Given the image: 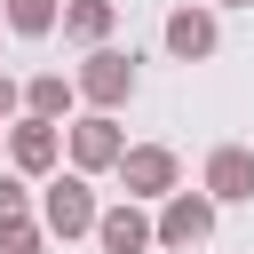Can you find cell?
Wrapping results in <instances>:
<instances>
[{
	"instance_id": "cell-1",
	"label": "cell",
	"mask_w": 254,
	"mask_h": 254,
	"mask_svg": "<svg viewBox=\"0 0 254 254\" xmlns=\"http://www.w3.org/2000/svg\"><path fill=\"white\" fill-rule=\"evenodd\" d=\"M71 87H79V103H87V111H119V103H135V56H127V48H111V40H95V48H87V64L71 71Z\"/></svg>"
},
{
	"instance_id": "cell-2",
	"label": "cell",
	"mask_w": 254,
	"mask_h": 254,
	"mask_svg": "<svg viewBox=\"0 0 254 254\" xmlns=\"http://www.w3.org/2000/svg\"><path fill=\"white\" fill-rule=\"evenodd\" d=\"M214 238V198L206 190H167L159 198V214H151V246H167V254H190V246H206Z\"/></svg>"
},
{
	"instance_id": "cell-3",
	"label": "cell",
	"mask_w": 254,
	"mask_h": 254,
	"mask_svg": "<svg viewBox=\"0 0 254 254\" xmlns=\"http://www.w3.org/2000/svg\"><path fill=\"white\" fill-rule=\"evenodd\" d=\"M87 222H95L87 175H79V167H71V175H40V230H48V238H87Z\"/></svg>"
},
{
	"instance_id": "cell-4",
	"label": "cell",
	"mask_w": 254,
	"mask_h": 254,
	"mask_svg": "<svg viewBox=\"0 0 254 254\" xmlns=\"http://www.w3.org/2000/svg\"><path fill=\"white\" fill-rule=\"evenodd\" d=\"M111 175L127 183V198H167V190L183 183V159H175L167 143H127V151L111 159Z\"/></svg>"
},
{
	"instance_id": "cell-5",
	"label": "cell",
	"mask_w": 254,
	"mask_h": 254,
	"mask_svg": "<svg viewBox=\"0 0 254 254\" xmlns=\"http://www.w3.org/2000/svg\"><path fill=\"white\" fill-rule=\"evenodd\" d=\"M159 40H167V56H175V64H206V56L222 48V24H214V8H206V0H183V8H167Z\"/></svg>"
},
{
	"instance_id": "cell-6",
	"label": "cell",
	"mask_w": 254,
	"mask_h": 254,
	"mask_svg": "<svg viewBox=\"0 0 254 254\" xmlns=\"http://www.w3.org/2000/svg\"><path fill=\"white\" fill-rule=\"evenodd\" d=\"M0 151H8V167H16V175H32V183H40V175H56V159H64V119H32V111H24V119L8 127V143H0Z\"/></svg>"
},
{
	"instance_id": "cell-7",
	"label": "cell",
	"mask_w": 254,
	"mask_h": 254,
	"mask_svg": "<svg viewBox=\"0 0 254 254\" xmlns=\"http://www.w3.org/2000/svg\"><path fill=\"white\" fill-rule=\"evenodd\" d=\"M64 151H71V167H79V175H111V159L127 151V135H119V119H111V111H87V119H71V127H64Z\"/></svg>"
},
{
	"instance_id": "cell-8",
	"label": "cell",
	"mask_w": 254,
	"mask_h": 254,
	"mask_svg": "<svg viewBox=\"0 0 254 254\" xmlns=\"http://www.w3.org/2000/svg\"><path fill=\"white\" fill-rule=\"evenodd\" d=\"M198 190H206L214 206H246V198H254V151H246V143H214Z\"/></svg>"
},
{
	"instance_id": "cell-9",
	"label": "cell",
	"mask_w": 254,
	"mask_h": 254,
	"mask_svg": "<svg viewBox=\"0 0 254 254\" xmlns=\"http://www.w3.org/2000/svg\"><path fill=\"white\" fill-rule=\"evenodd\" d=\"M87 238H95L103 254H151V214H143V198H119V206H95Z\"/></svg>"
},
{
	"instance_id": "cell-10",
	"label": "cell",
	"mask_w": 254,
	"mask_h": 254,
	"mask_svg": "<svg viewBox=\"0 0 254 254\" xmlns=\"http://www.w3.org/2000/svg\"><path fill=\"white\" fill-rule=\"evenodd\" d=\"M56 24H64V40H71V48H95V40H111V32H119V0H64V8H56Z\"/></svg>"
},
{
	"instance_id": "cell-11",
	"label": "cell",
	"mask_w": 254,
	"mask_h": 254,
	"mask_svg": "<svg viewBox=\"0 0 254 254\" xmlns=\"http://www.w3.org/2000/svg\"><path fill=\"white\" fill-rule=\"evenodd\" d=\"M71 103H79V87H71L64 71H40V79H24V111H32V119H64Z\"/></svg>"
},
{
	"instance_id": "cell-12",
	"label": "cell",
	"mask_w": 254,
	"mask_h": 254,
	"mask_svg": "<svg viewBox=\"0 0 254 254\" xmlns=\"http://www.w3.org/2000/svg\"><path fill=\"white\" fill-rule=\"evenodd\" d=\"M56 8H64V0H0L8 32H24V40H48V32H56Z\"/></svg>"
},
{
	"instance_id": "cell-13",
	"label": "cell",
	"mask_w": 254,
	"mask_h": 254,
	"mask_svg": "<svg viewBox=\"0 0 254 254\" xmlns=\"http://www.w3.org/2000/svg\"><path fill=\"white\" fill-rule=\"evenodd\" d=\"M0 254H48L40 214H0Z\"/></svg>"
},
{
	"instance_id": "cell-14",
	"label": "cell",
	"mask_w": 254,
	"mask_h": 254,
	"mask_svg": "<svg viewBox=\"0 0 254 254\" xmlns=\"http://www.w3.org/2000/svg\"><path fill=\"white\" fill-rule=\"evenodd\" d=\"M0 214H32V175H0Z\"/></svg>"
},
{
	"instance_id": "cell-15",
	"label": "cell",
	"mask_w": 254,
	"mask_h": 254,
	"mask_svg": "<svg viewBox=\"0 0 254 254\" xmlns=\"http://www.w3.org/2000/svg\"><path fill=\"white\" fill-rule=\"evenodd\" d=\"M8 111H24V87H16L8 71H0V119H8Z\"/></svg>"
},
{
	"instance_id": "cell-16",
	"label": "cell",
	"mask_w": 254,
	"mask_h": 254,
	"mask_svg": "<svg viewBox=\"0 0 254 254\" xmlns=\"http://www.w3.org/2000/svg\"><path fill=\"white\" fill-rule=\"evenodd\" d=\"M206 8H254V0H206Z\"/></svg>"
},
{
	"instance_id": "cell-17",
	"label": "cell",
	"mask_w": 254,
	"mask_h": 254,
	"mask_svg": "<svg viewBox=\"0 0 254 254\" xmlns=\"http://www.w3.org/2000/svg\"><path fill=\"white\" fill-rule=\"evenodd\" d=\"M0 143H8V127H0Z\"/></svg>"
}]
</instances>
